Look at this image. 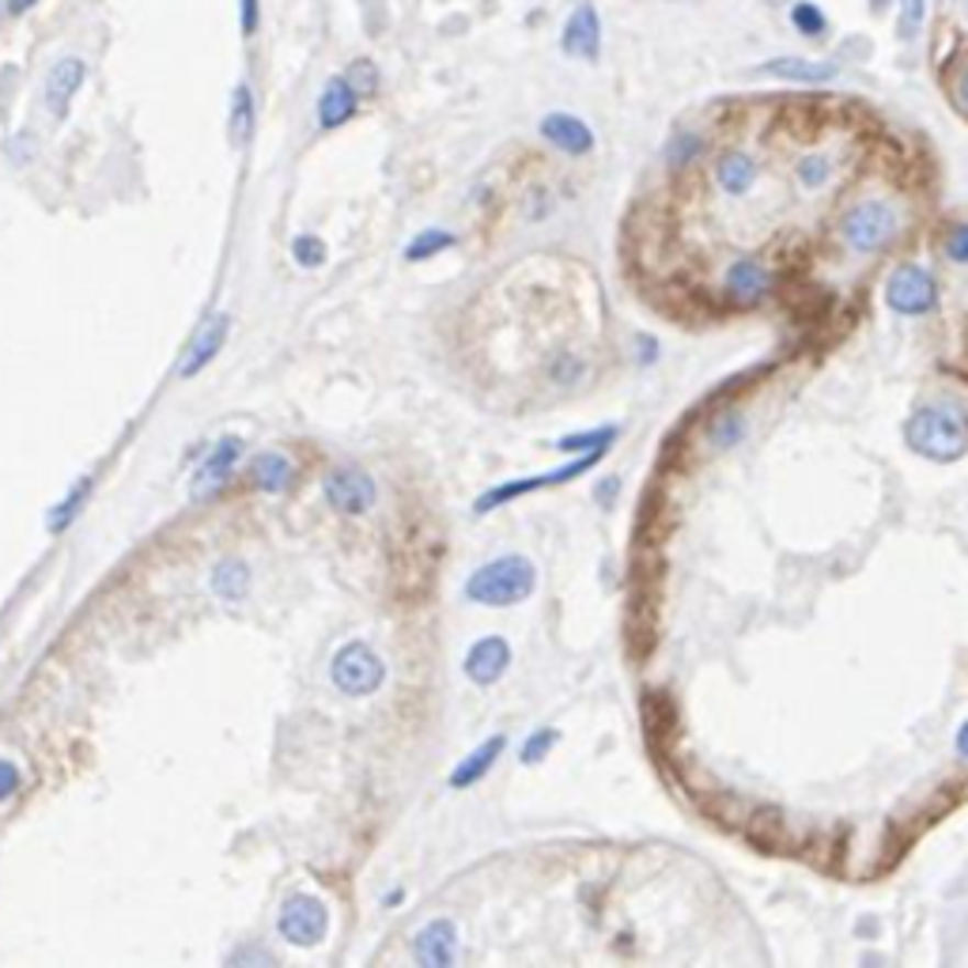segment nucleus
<instances>
[{
    "label": "nucleus",
    "mask_w": 968,
    "mask_h": 968,
    "mask_svg": "<svg viewBox=\"0 0 968 968\" xmlns=\"http://www.w3.org/2000/svg\"><path fill=\"white\" fill-rule=\"evenodd\" d=\"M904 443L920 458L949 466V461H961L968 454V424L949 405H923L908 416Z\"/></svg>",
    "instance_id": "1"
},
{
    "label": "nucleus",
    "mask_w": 968,
    "mask_h": 968,
    "mask_svg": "<svg viewBox=\"0 0 968 968\" xmlns=\"http://www.w3.org/2000/svg\"><path fill=\"white\" fill-rule=\"evenodd\" d=\"M537 587V568L526 556H500L488 560L474 576L466 579L461 594L474 605H488V610H503V605H519L534 594Z\"/></svg>",
    "instance_id": "2"
},
{
    "label": "nucleus",
    "mask_w": 968,
    "mask_h": 968,
    "mask_svg": "<svg viewBox=\"0 0 968 968\" xmlns=\"http://www.w3.org/2000/svg\"><path fill=\"white\" fill-rule=\"evenodd\" d=\"M901 235V216L889 201H859L839 216V238L852 254H881Z\"/></svg>",
    "instance_id": "3"
},
{
    "label": "nucleus",
    "mask_w": 968,
    "mask_h": 968,
    "mask_svg": "<svg viewBox=\"0 0 968 968\" xmlns=\"http://www.w3.org/2000/svg\"><path fill=\"white\" fill-rule=\"evenodd\" d=\"M330 678L341 697H371L387 681V663L364 639H353V644L337 647L330 663Z\"/></svg>",
    "instance_id": "4"
},
{
    "label": "nucleus",
    "mask_w": 968,
    "mask_h": 968,
    "mask_svg": "<svg viewBox=\"0 0 968 968\" xmlns=\"http://www.w3.org/2000/svg\"><path fill=\"white\" fill-rule=\"evenodd\" d=\"M886 307L904 319H923L938 307V280L923 265H901L886 280Z\"/></svg>",
    "instance_id": "5"
},
{
    "label": "nucleus",
    "mask_w": 968,
    "mask_h": 968,
    "mask_svg": "<svg viewBox=\"0 0 968 968\" xmlns=\"http://www.w3.org/2000/svg\"><path fill=\"white\" fill-rule=\"evenodd\" d=\"M605 450H587L579 454L576 461H568V466L560 469H549V474H537V477H519V481H508V485H496L488 488V492L477 500V515H488V511L503 508V503L519 500V496H530V492H542V488H553V485H564V481H576V477L590 474V469L602 461Z\"/></svg>",
    "instance_id": "6"
},
{
    "label": "nucleus",
    "mask_w": 968,
    "mask_h": 968,
    "mask_svg": "<svg viewBox=\"0 0 968 968\" xmlns=\"http://www.w3.org/2000/svg\"><path fill=\"white\" fill-rule=\"evenodd\" d=\"M325 931H330V908H325L322 897L296 893L288 897L277 915V935L291 942V946H319Z\"/></svg>",
    "instance_id": "7"
},
{
    "label": "nucleus",
    "mask_w": 968,
    "mask_h": 968,
    "mask_svg": "<svg viewBox=\"0 0 968 968\" xmlns=\"http://www.w3.org/2000/svg\"><path fill=\"white\" fill-rule=\"evenodd\" d=\"M322 492H325V503H330L337 515H364V511H371L375 500H379L375 481L356 466L333 469V474L325 477Z\"/></svg>",
    "instance_id": "8"
},
{
    "label": "nucleus",
    "mask_w": 968,
    "mask_h": 968,
    "mask_svg": "<svg viewBox=\"0 0 968 968\" xmlns=\"http://www.w3.org/2000/svg\"><path fill=\"white\" fill-rule=\"evenodd\" d=\"M776 291V272L757 258H738L723 269V299L734 307H757Z\"/></svg>",
    "instance_id": "9"
},
{
    "label": "nucleus",
    "mask_w": 968,
    "mask_h": 968,
    "mask_svg": "<svg viewBox=\"0 0 968 968\" xmlns=\"http://www.w3.org/2000/svg\"><path fill=\"white\" fill-rule=\"evenodd\" d=\"M238 458H243V440H238V435H224L216 447L204 454L201 466H197V474H193V500H204V496L220 492V488L227 485L231 469L238 466Z\"/></svg>",
    "instance_id": "10"
},
{
    "label": "nucleus",
    "mask_w": 968,
    "mask_h": 968,
    "mask_svg": "<svg viewBox=\"0 0 968 968\" xmlns=\"http://www.w3.org/2000/svg\"><path fill=\"white\" fill-rule=\"evenodd\" d=\"M413 957L424 968H447L458 957V927L450 920H432L416 931Z\"/></svg>",
    "instance_id": "11"
},
{
    "label": "nucleus",
    "mask_w": 968,
    "mask_h": 968,
    "mask_svg": "<svg viewBox=\"0 0 968 968\" xmlns=\"http://www.w3.org/2000/svg\"><path fill=\"white\" fill-rule=\"evenodd\" d=\"M227 333H231V319H227V314H212V319L204 322L201 330H197V337L190 341V348L182 353L178 375H182V379H193L197 371H204V367H209L212 359L220 356V348H224Z\"/></svg>",
    "instance_id": "12"
},
{
    "label": "nucleus",
    "mask_w": 968,
    "mask_h": 968,
    "mask_svg": "<svg viewBox=\"0 0 968 968\" xmlns=\"http://www.w3.org/2000/svg\"><path fill=\"white\" fill-rule=\"evenodd\" d=\"M511 666V644L503 636H485L469 647L466 655V678L474 685H496Z\"/></svg>",
    "instance_id": "13"
},
{
    "label": "nucleus",
    "mask_w": 968,
    "mask_h": 968,
    "mask_svg": "<svg viewBox=\"0 0 968 968\" xmlns=\"http://www.w3.org/2000/svg\"><path fill=\"white\" fill-rule=\"evenodd\" d=\"M84 73H88V68H84L80 57H62V62L49 68V76H46V110L57 118V122H65V118H68V102H73V96L80 91Z\"/></svg>",
    "instance_id": "14"
},
{
    "label": "nucleus",
    "mask_w": 968,
    "mask_h": 968,
    "mask_svg": "<svg viewBox=\"0 0 968 968\" xmlns=\"http://www.w3.org/2000/svg\"><path fill=\"white\" fill-rule=\"evenodd\" d=\"M542 136L553 148L568 152V156H587V152L594 148V133H590V125L576 114H545Z\"/></svg>",
    "instance_id": "15"
},
{
    "label": "nucleus",
    "mask_w": 968,
    "mask_h": 968,
    "mask_svg": "<svg viewBox=\"0 0 968 968\" xmlns=\"http://www.w3.org/2000/svg\"><path fill=\"white\" fill-rule=\"evenodd\" d=\"M753 182H757V163H753L749 152L731 148L715 159V186L726 197H745L753 190Z\"/></svg>",
    "instance_id": "16"
},
{
    "label": "nucleus",
    "mask_w": 968,
    "mask_h": 968,
    "mask_svg": "<svg viewBox=\"0 0 968 968\" xmlns=\"http://www.w3.org/2000/svg\"><path fill=\"white\" fill-rule=\"evenodd\" d=\"M598 46H602V27H598V12L590 4H582V8H576V15L568 20V27H564V54L587 57V62H594Z\"/></svg>",
    "instance_id": "17"
},
{
    "label": "nucleus",
    "mask_w": 968,
    "mask_h": 968,
    "mask_svg": "<svg viewBox=\"0 0 968 968\" xmlns=\"http://www.w3.org/2000/svg\"><path fill=\"white\" fill-rule=\"evenodd\" d=\"M356 107H359L356 88L345 80V76H333V80L325 84L322 99H319V122H322V130H337V125L353 122Z\"/></svg>",
    "instance_id": "18"
},
{
    "label": "nucleus",
    "mask_w": 968,
    "mask_h": 968,
    "mask_svg": "<svg viewBox=\"0 0 968 968\" xmlns=\"http://www.w3.org/2000/svg\"><path fill=\"white\" fill-rule=\"evenodd\" d=\"M503 745H508V738H503V734H496V738H488V742L477 745V749L469 753V757L450 772V787H454V791H466V787H474L477 779H485L488 768L496 765V757L503 753Z\"/></svg>",
    "instance_id": "19"
},
{
    "label": "nucleus",
    "mask_w": 968,
    "mask_h": 968,
    "mask_svg": "<svg viewBox=\"0 0 968 968\" xmlns=\"http://www.w3.org/2000/svg\"><path fill=\"white\" fill-rule=\"evenodd\" d=\"M760 73L779 76V80H791V84H828V80H836V65L806 62V57H779V62H768Z\"/></svg>",
    "instance_id": "20"
},
{
    "label": "nucleus",
    "mask_w": 968,
    "mask_h": 968,
    "mask_svg": "<svg viewBox=\"0 0 968 968\" xmlns=\"http://www.w3.org/2000/svg\"><path fill=\"white\" fill-rule=\"evenodd\" d=\"M704 435H708V447L711 450L726 454V450L738 447L745 435H749V424H745V416L738 413V409H723V413H715V416L708 420Z\"/></svg>",
    "instance_id": "21"
},
{
    "label": "nucleus",
    "mask_w": 968,
    "mask_h": 968,
    "mask_svg": "<svg viewBox=\"0 0 968 968\" xmlns=\"http://www.w3.org/2000/svg\"><path fill=\"white\" fill-rule=\"evenodd\" d=\"M212 590H216V598H224V602L246 598V590H251V568H246V560H238V556L220 560L216 568H212Z\"/></svg>",
    "instance_id": "22"
},
{
    "label": "nucleus",
    "mask_w": 968,
    "mask_h": 968,
    "mask_svg": "<svg viewBox=\"0 0 968 968\" xmlns=\"http://www.w3.org/2000/svg\"><path fill=\"white\" fill-rule=\"evenodd\" d=\"M291 477H296V469H291V461L277 450L258 454V461H254V485H258L262 492H272V496L285 492Z\"/></svg>",
    "instance_id": "23"
},
{
    "label": "nucleus",
    "mask_w": 968,
    "mask_h": 968,
    "mask_svg": "<svg viewBox=\"0 0 968 968\" xmlns=\"http://www.w3.org/2000/svg\"><path fill=\"white\" fill-rule=\"evenodd\" d=\"M833 175H836V159L828 156V152H806V156L794 163V182L810 193L825 190V186L833 182Z\"/></svg>",
    "instance_id": "24"
},
{
    "label": "nucleus",
    "mask_w": 968,
    "mask_h": 968,
    "mask_svg": "<svg viewBox=\"0 0 968 968\" xmlns=\"http://www.w3.org/2000/svg\"><path fill=\"white\" fill-rule=\"evenodd\" d=\"M91 488H96V481H91V477H80V481H76V488H73V492H68L65 500L57 503L54 511H49V519H46L49 534H65V530L73 526V519L80 515V511H84V503H88Z\"/></svg>",
    "instance_id": "25"
},
{
    "label": "nucleus",
    "mask_w": 968,
    "mask_h": 968,
    "mask_svg": "<svg viewBox=\"0 0 968 968\" xmlns=\"http://www.w3.org/2000/svg\"><path fill=\"white\" fill-rule=\"evenodd\" d=\"M227 130H231V141H235L238 148H246V144H251V133H254V99H251V88H246V84H238V88H235Z\"/></svg>",
    "instance_id": "26"
},
{
    "label": "nucleus",
    "mask_w": 968,
    "mask_h": 968,
    "mask_svg": "<svg viewBox=\"0 0 968 968\" xmlns=\"http://www.w3.org/2000/svg\"><path fill=\"white\" fill-rule=\"evenodd\" d=\"M616 435H621V427L616 424H602V427H590V432H571L564 435V440H556V447L560 450H576V454H587V450H610L616 443Z\"/></svg>",
    "instance_id": "27"
},
{
    "label": "nucleus",
    "mask_w": 968,
    "mask_h": 968,
    "mask_svg": "<svg viewBox=\"0 0 968 968\" xmlns=\"http://www.w3.org/2000/svg\"><path fill=\"white\" fill-rule=\"evenodd\" d=\"M704 148H708V141L700 133H678L670 141V148H666V163H670L674 170H685L704 156Z\"/></svg>",
    "instance_id": "28"
},
{
    "label": "nucleus",
    "mask_w": 968,
    "mask_h": 968,
    "mask_svg": "<svg viewBox=\"0 0 968 968\" xmlns=\"http://www.w3.org/2000/svg\"><path fill=\"white\" fill-rule=\"evenodd\" d=\"M447 246H454V235H450V231H420L413 243H409L405 262H424V258H432V254L447 251Z\"/></svg>",
    "instance_id": "29"
},
{
    "label": "nucleus",
    "mask_w": 968,
    "mask_h": 968,
    "mask_svg": "<svg viewBox=\"0 0 968 968\" xmlns=\"http://www.w3.org/2000/svg\"><path fill=\"white\" fill-rule=\"evenodd\" d=\"M791 23L802 34H806V38H821V34H825V27H828L825 15H821V8L817 4H806V0L791 8Z\"/></svg>",
    "instance_id": "30"
},
{
    "label": "nucleus",
    "mask_w": 968,
    "mask_h": 968,
    "mask_svg": "<svg viewBox=\"0 0 968 968\" xmlns=\"http://www.w3.org/2000/svg\"><path fill=\"white\" fill-rule=\"evenodd\" d=\"M291 258H296V265H303V269H319L325 262V243L314 235H299L296 243H291Z\"/></svg>",
    "instance_id": "31"
},
{
    "label": "nucleus",
    "mask_w": 968,
    "mask_h": 968,
    "mask_svg": "<svg viewBox=\"0 0 968 968\" xmlns=\"http://www.w3.org/2000/svg\"><path fill=\"white\" fill-rule=\"evenodd\" d=\"M942 254H946V262H954V265H968V220L954 224L946 235H942Z\"/></svg>",
    "instance_id": "32"
},
{
    "label": "nucleus",
    "mask_w": 968,
    "mask_h": 968,
    "mask_svg": "<svg viewBox=\"0 0 968 968\" xmlns=\"http://www.w3.org/2000/svg\"><path fill=\"white\" fill-rule=\"evenodd\" d=\"M556 738H560L556 731H537L534 738H526V745H522V753H519L522 765H537V760H545V753L553 749Z\"/></svg>",
    "instance_id": "33"
},
{
    "label": "nucleus",
    "mask_w": 968,
    "mask_h": 968,
    "mask_svg": "<svg viewBox=\"0 0 968 968\" xmlns=\"http://www.w3.org/2000/svg\"><path fill=\"white\" fill-rule=\"evenodd\" d=\"M345 80L356 88V96H375V91H379V76H375L371 62H356V65L345 73Z\"/></svg>",
    "instance_id": "34"
},
{
    "label": "nucleus",
    "mask_w": 968,
    "mask_h": 968,
    "mask_svg": "<svg viewBox=\"0 0 968 968\" xmlns=\"http://www.w3.org/2000/svg\"><path fill=\"white\" fill-rule=\"evenodd\" d=\"M20 783H23V779H20V768H15L12 760L0 757V802L12 799V794L20 791Z\"/></svg>",
    "instance_id": "35"
},
{
    "label": "nucleus",
    "mask_w": 968,
    "mask_h": 968,
    "mask_svg": "<svg viewBox=\"0 0 968 968\" xmlns=\"http://www.w3.org/2000/svg\"><path fill=\"white\" fill-rule=\"evenodd\" d=\"M553 379H556V382H564V387H571V382H579V379H582V359H576V356H564V359H556V367H553Z\"/></svg>",
    "instance_id": "36"
},
{
    "label": "nucleus",
    "mask_w": 968,
    "mask_h": 968,
    "mask_svg": "<svg viewBox=\"0 0 968 968\" xmlns=\"http://www.w3.org/2000/svg\"><path fill=\"white\" fill-rule=\"evenodd\" d=\"M923 27V0H901V31L915 34Z\"/></svg>",
    "instance_id": "37"
},
{
    "label": "nucleus",
    "mask_w": 968,
    "mask_h": 968,
    "mask_svg": "<svg viewBox=\"0 0 968 968\" xmlns=\"http://www.w3.org/2000/svg\"><path fill=\"white\" fill-rule=\"evenodd\" d=\"M636 359H639V364H644V367L658 364V341H655V337H647V333H644V337H636Z\"/></svg>",
    "instance_id": "38"
},
{
    "label": "nucleus",
    "mask_w": 968,
    "mask_h": 968,
    "mask_svg": "<svg viewBox=\"0 0 968 968\" xmlns=\"http://www.w3.org/2000/svg\"><path fill=\"white\" fill-rule=\"evenodd\" d=\"M258 31V0H243V34Z\"/></svg>",
    "instance_id": "39"
},
{
    "label": "nucleus",
    "mask_w": 968,
    "mask_h": 968,
    "mask_svg": "<svg viewBox=\"0 0 968 968\" xmlns=\"http://www.w3.org/2000/svg\"><path fill=\"white\" fill-rule=\"evenodd\" d=\"M954 749H957V757L961 760H968V719L961 726H957V738H954Z\"/></svg>",
    "instance_id": "40"
},
{
    "label": "nucleus",
    "mask_w": 968,
    "mask_h": 968,
    "mask_svg": "<svg viewBox=\"0 0 968 968\" xmlns=\"http://www.w3.org/2000/svg\"><path fill=\"white\" fill-rule=\"evenodd\" d=\"M616 485H621V481H616V477H610V481H602V488H598V500L610 503V500H613V492H616Z\"/></svg>",
    "instance_id": "41"
},
{
    "label": "nucleus",
    "mask_w": 968,
    "mask_h": 968,
    "mask_svg": "<svg viewBox=\"0 0 968 968\" xmlns=\"http://www.w3.org/2000/svg\"><path fill=\"white\" fill-rule=\"evenodd\" d=\"M8 8L20 15V12H27V8H34V0H8Z\"/></svg>",
    "instance_id": "42"
},
{
    "label": "nucleus",
    "mask_w": 968,
    "mask_h": 968,
    "mask_svg": "<svg viewBox=\"0 0 968 968\" xmlns=\"http://www.w3.org/2000/svg\"><path fill=\"white\" fill-rule=\"evenodd\" d=\"M961 110L968 114V73H965V80H961Z\"/></svg>",
    "instance_id": "43"
},
{
    "label": "nucleus",
    "mask_w": 968,
    "mask_h": 968,
    "mask_svg": "<svg viewBox=\"0 0 968 968\" xmlns=\"http://www.w3.org/2000/svg\"><path fill=\"white\" fill-rule=\"evenodd\" d=\"M965 15H968V0H965Z\"/></svg>",
    "instance_id": "44"
}]
</instances>
